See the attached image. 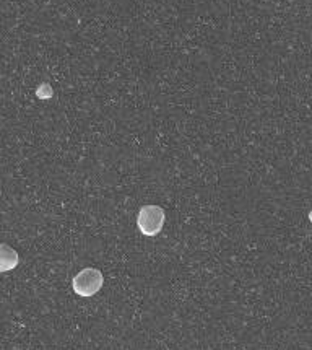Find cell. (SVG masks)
Returning <instances> with one entry per match:
<instances>
[{
  "mask_svg": "<svg viewBox=\"0 0 312 350\" xmlns=\"http://www.w3.org/2000/svg\"><path fill=\"white\" fill-rule=\"evenodd\" d=\"M20 264V256L12 246L0 244V272H10Z\"/></svg>",
  "mask_w": 312,
  "mask_h": 350,
  "instance_id": "3957f363",
  "label": "cell"
},
{
  "mask_svg": "<svg viewBox=\"0 0 312 350\" xmlns=\"http://www.w3.org/2000/svg\"><path fill=\"white\" fill-rule=\"evenodd\" d=\"M103 285H104L103 272L100 269H95V267H86V269L80 271L72 280L73 292L81 298H91L93 295L100 292Z\"/></svg>",
  "mask_w": 312,
  "mask_h": 350,
  "instance_id": "6da1fadb",
  "label": "cell"
},
{
  "mask_svg": "<svg viewBox=\"0 0 312 350\" xmlns=\"http://www.w3.org/2000/svg\"><path fill=\"white\" fill-rule=\"evenodd\" d=\"M309 220H311V223H312V210L309 212Z\"/></svg>",
  "mask_w": 312,
  "mask_h": 350,
  "instance_id": "5b68a950",
  "label": "cell"
},
{
  "mask_svg": "<svg viewBox=\"0 0 312 350\" xmlns=\"http://www.w3.org/2000/svg\"><path fill=\"white\" fill-rule=\"evenodd\" d=\"M36 96L39 98V100H49V98H52L54 96L52 86L49 83H41L36 90Z\"/></svg>",
  "mask_w": 312,
  "mask_h": 350,
  "instance_id": "277c9868",
  "label": "cell"
},
{
  "mask_svg": "<svg viewBox=\"0 0 312 350\" xmlns=\"http://www.w3.org/2000/svg\"><path fill=\"white\" fill-rule=\"evenodd\" d=\"M166 213L160 205H143L137 217V227L145 236H156L161 233Z\"/></svg>",
  "mask_w": 312,
  "mask_h": 350,
  "instance_id": "7a4b0ae2",
  "label": "cell"
}]
</instances>
